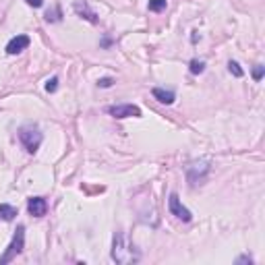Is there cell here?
I'll use <instances>...</instances> for the list:
<instances>
[{
  "instance_id": "14",
  "label": "cell",
  "mask_w": 265,
  "mask_h": 265,
  "mask_svg": "<svg viewBox=\"0 0 265 265\" xmlns=\"http://www.w3.org/2000/svg\"><path fill=\"white\" fill-rule=\"evenodd\" d=\"M228 68H230V73H232L234 77H243V75H245V71L240 68V64L234 62V60H230V62H228Z\"/></svg>"
},
{
  "instance_id": "13",
  "label": "cell",
  "mask_w": 265,
  "mask_h": 265,
  "mask_svg": "<svg viewBox=\"0 0 265 265\" xmlns=\"http://www.w3.org/2000/svg\"><path fill=\"white\" fill-rule=\"evenodd\" d=\"M60 19H62L60 6H54L52 10H48V13H46V21H48V23H56V21H60Z\"/></svg>"
},
{
  "instance_id": "18",
  "label": "cell",
  "mask_w": 265,
  "mask_h": 265,
  "mask_svg": "<svg viewBox=\"0 0 265 265\" xmlns=\"http://www.w3.org/2000/svg\"><path fill=\"white\" fill-rule=\"evenodd\" d=\"M112 83H114V79H110V77H104V79H100V81H98L100 87H112Z\"/></svg>"
},
{
  "instance_id": "4",
  "label": "cell",
  "mask_w": 265,
  "mask_h": 265,
  "mask_svg": "<svg viewBox=\"0 0 265 265\" xmlns=\"http://www.w3.org/2000/svg\"><path fill=\"white\" fill-rule=\"evenodd\" d=\"M207 172H210V162H207V159L191 164L189 170H187V178L191 182V187H197V184H201L205 180V176H207Z\"/></svg>"
},
{
  "instance_id": "7",
  "label": "cell",
  "mask_w": 265,
  "mask_h": 265,
  "mask_svg": "<svg viewBox=\"0 0 265 265\" xmlns=\"http://www.w3.org/2000/svg\"><path fill=\"white\" fill-rule=\"evenodd\" d=\"M27 210L33 217H42V215H46V212H48V203H46L44 197H31L27 201Z\"/></svg>"
},
{
  "instance_id": "8",
  "label": "cell",
  "mask_w": 265,
  "mask_h": 265,
  "mask_svg": "<svg viewBox=\"0 0 265 265\" xmlns=\"http://www.w3.org/2000/svg\"><path fill=\"white\" fill-rule=\"evenodd\" d=\"M29 46V38L27 36H17V38H13L8 44H6V54H19V52H23Z\"/></svg>"
},
{
  "instance_id": "12",
  "label": "cell",
  "mask_w": 265,
  "mask_h": 265,
  "mask_svg": "<svg viewBox=\"0 0 265 265\" xmlns=\"http://www.w3.org/2000/svg\"><path fill=\"white\" fill-rule=\"evenodd\" d=\"M149 10L152 13H162V10L168 6V0H149Z\"/></svg>"
},
{
  "instance_id": "11",
  "label": "cell",
  "mask_w": 265,
  "mask_h": 265,
  "mask_svg": "<svg viewBox=\"0 0 265 265\" xmlns=\"http://www.w3.org/2000/svg\"><path fill=\"white\" fill-rule=\"evenodd\" d=\"M75 10L79 15H81L83 19H87L89 23H98V17H96V13H91V10L85 6V4H75Z\"/></svg>"
},
{
  "instance_id": "10",
  "label": "cell",
  "mask_w": 265,
  "mask_h": 265,
  "mask_svg": "<svg viewBox=\"0 0 265 265\" xmlns=\"http://www.w3.org/2000/svg\"><path fill=\"white\" fill-rule=\"evenodd\" d=\"M15 215H17V210H15L13 205H8V203H2V205H0V220L13 222Z\"/></svg>"
},
{
  "instance_id": "5",
  "label": "cell",
  "mask_w": 265,
  "mask_h": 265,
  "mask_svg": "<svg viewBox=\"0 0 265 265\" xmlns=\"http://www.w3.org/2000/svg\"><path fill=\"white\" fill-rule=\"evenodd\" d=\"M108 114L114 118H131V116H141V108L133 106V104H118V106H110Z\"/></svg>"
},
{
  "instance_id": "20",
  "label": "cell",
  "mask_w": 265,
  "mask_h": 265,
  "mask_svg": "<svg viewBox=\"0 0 265 265\" xmlns=\"http://www.w3.org/2000/svg\"><path fill=\"white\" fill-rule=\"evenodd\" d=\"M236 263H249V265H251V263H253V259H251V257H247V255H243V257H238V259H236Z\"/></svg>"
},
{
  "instance_id": "17",
  "label": "cell",
  "mask_w": 265,
  "mask_h": 265,
  "mask_svg": "<svg viewBox=\"0 0 265 265\" xmlns=\"http://www.w3.org/2000/svg\"><path fill=\"white\" fill-rule=\"evenodd\" d=\"M263 73H265V66L257 64L255 68H253V79H255V81H261V79H263Z\"/></svg>"
},
{
  "instance_id": "16",
  "label": "cell",
  "mask_w": 265,
  "mask_h": 265,
  "mask_svg": "<svg viewBox=\"0 0 265 265\" xmlns=\"http://www.w3.org/2000/svg\"><path fill=\"white\" fill-rule=\"evenodd\" d=\"M203 68H205V64H203L201 60H193V62H191V73H193V75L203 73Z\"/></svg>"
},
{
  "instance_id": "19",
  "label": "cell",
  "mask_w": 265,
  "mask_h": 265,
  "mask_svg": "<svg viewBox=\"0 0 265 265\" xmlns=\"http://www.w3.org/2000/svg\"><path fill=\"white\" fill-rule=\"evenodd\" d=\"M27 4L33 6V8H40V6L44 4V0H27Z\"/></svg>"
},
{
  "instance_id": "2",
  "label": "cell",
  "mask_w": 265,
  "mask_h": 265,
  "mask_svg": "<svg viewBox=\"0 0 265 265\" xmlns=\"http://www.w3.org/2000/svg\"><path fill=\"white\" fill-rule=\"evenodd\" d=\"M19 141L23 143V147H25L29 154H36L40 149V145H42V141H44V135L40 133L38 126L27 124L19 131Z\"/></svg>"
},
{
  "instance_id": "15",
  "label": "cell",
  "mask_w": 265,
  "mask_h": 265,
  "mask_svg": "<svg viewBox=\"0 0 265 265\" xmlns=\"http://www.w3.org/2000/svg\"><path fill=\"white\" fill-rule=\"evenodd\" d=\"M56 89H58V77L48 79V83H46V91H48V94H54Z\"/></svg>"
},
{
  "instance_id": "3",
  "label": "cell",
  "mask_w": 265,
  "mask_h": 265,
  "mask_svg": "<svg viewBox=\"0 0 265 265\" xmlns=\"http://www.w3.org/2000/svg\"><path fill=\"white\" fill-rule=\"evenodd\" d=\"M23 247H25V226H19V228H17V234H15V238H13V243L8 245L6 253H4L2 257H0V265L13 261V259L19 255V253L23 251Z\"/></svg>"
},
{
  "instance_id": "1",
  "label": "cell",
  "mask_w": 265,
  "mask_h": 265,
  "mask_svg": "<svg viewBox=\"0 0 265 265\" xmlns=\"http://www.w3.org/2000/svg\"><path fill=\"white\" fill-rule=\"evenodd\" d=\"M112 259L116 261V263H122V265H129V263H137V261H139V253H137V249L129 243V238H126L122 232L114 234Z\"/></svg>"
},
{
  "instance_id": "6",
  "label": "cell",
  "mask_w": 265,
  "mask_h": 265,
  "mask_svg": "<svg viewBox=\"0 0 265 265\" xmlns=\"http://www.w3.org/2000/svg\"><path fill=\"white\" fill-rule=\"evenodd\" d=\"M170 212H172V215H176L178 220H182V222H191V217H193L191 212L180 203V199H178L176 193L170 195Z\"/></svg>"
},
{
  "instance_id": "9",
  "label": "cell",
  "mask_w": 265,
  "mask_h": 265,
  "mask_svg": "<svg viewBox=\"0 0 265 265\" xmlns=\"http://www.w3.org/2000/svg\"><path fill=\"white\" fill-rule=\"evenodd\" d=\"M152 94H154V98H156L159 104H166V106L174 104V100H176V94H174V91H166V89H159V87H156Z\"/></svg>"
}]
</instances>
